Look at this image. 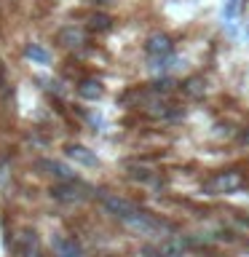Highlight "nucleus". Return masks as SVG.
<instances>
[{
	"instance_id": "16",
	"label": "nucleus",
	"mask_w": 249,
	"mask_h": 257,
	"mask_svg": "<svg viewBox=\"0 0 249 257\" xmlns=\"http://www.w3.org/2000/svg\"><path fill=\"white\" fill-rule=\"evenodd\" d=\"M244 142L249 145V128H246V132H244Z\"/></svg>"
},
{
	"instance_id": "4",
	"label": "nucleus",
	"mask_w": 249,
	"mask_h": 257,
	"mask_svg": "<svg viewBox=\"0 0 249 257\" xmlns=\"http://www.w3.org/2000/svg\"><path fill=\"white\" fill-rule=\"evenodd\" d=\"M86 185H80L78 180H70V182H56L51 188V198L56 201H64V204H78V201H83L88 193Z\"/></svg>"
},
{
	"instance_id": "5",
	"label": "nucleus",
	"mask_w": 249,
	"mask_h": 257,
	"mask_svg": "<svg viewBox=\"0 0 249 257\" xmlns=\"http://www.w3.org/2000/svg\"><path fill=\"white\" fill-rule=\"evenodd\" d=\"M64 156L72 158V161H75V164H80V166H88V169L99 166V158H96V153L88 150L86 145H67V148H64Z\"/></svg>"
},
{
	"instance_id": "3",
	"label": "nucleus",
	"mask_w": 249,
	"mask_h": 257,
	"mask_svg": "<svg viewBox=\"0 0 249 257\" xmlns=\"http://www.w3.org/2000/svg\"><path fill=\"white\" fill-rule=\"evenodd\" d=\"M145 54H148V59L156 64L164 67L166 62L174 59V38L169 35V32H153V35L145 40Z\"/></svg>"
},
{
	"instance_id": "13",
	"label": "nucleus",
	"mask_w": 249,
	"mask_h": 257,
	"mask_svg": "<svg viewBox=\"0 0 249 257\" xmlns=\"http://www.w3.org/2000/svg\"><path fill=\"white\" fill-rule=\"evenodd\" d=\"M238 6H241V0H225L222 14H225V19H228V22H233L238 16Z\"/></svg>"
},
{
	"instance_id": "14",
	"label": "nucleus",
	"mask_w": 249,
	"mask_h": 257,
	"mask_svg": "<svg viewBox=\"0 0 249 257\" xmlns=\"http://www.w3.org/2000/svg\"><path fill=\"white\" fill-rule=\"evenodd\" d=\"M142 257H164V252H158L153 246H142Z\"/></svg>"
},
{
	"instance_id": "7",
	"label": "nucleus",
	"mask_w": 249,
	"mask_h": 257,
	"mask_svg": "<svg viewBox=\"0 0 249 257\" xmlns=\"http://www.w3.org/2000/svg\"><path fill=\"white\" fill-rule=\"evenodd\" d=\"M56 40H59V46H64V48H80V46L86 43V30H83V27H75V24H70V27L59 30Z\"/></svg>"
},
{
	"instance_id": "9",
	"label": "nucleus",
	"mask_w": 249,
	"mask_h": 257,
	"mask_svg": "<svg viewBox=\"0 0 249 257\" xmlns=\"http://www.w3.org/2000/svg\"><path fill=\"white\" fill-rule=\"evenodd\" d=\"M54 257H83V249H80L72 238H54Z\"/></svg>"
},
{
	"instance_id": "8",
	"label": "nucleus",
	"mask_w": 249,
	"mask_h": 257,
	"mask_svg": "<svg viewBox=\"0 0 249 257\" xmlns=\"http://www.w3.org/2000/svg\"><path fill=\"white\" fill-rule=\"evenodd\" d=\"M102 94H104V86H102V80H96V78H83L78 83V96L86 102L102 99Z\"/></svg>"
},
{
	"instance_id": "10",
	"label": "nucleus",
	"mask_w": 249,
	"mask_h": 257,
	"mask_svg": "<svg viewBox=\"0 0 249 257\" xmlns=\"http://www.w3.org/2000/svg\"><path fill=\"white\" fill-rule=\"evenodd\" d=\"M24 59H30V62H35V64H51V51L48 48H43L40 43H30V46H24Z\"/></svg>"
},
{
	"instance_id": "15",
	"label": "nucleus",
	"mask_w": 249,
	"mask_h": 257,
	"mask_svg": "<svg viewBox=\"0 0 249 257\" xmlns=\"http://www.w3.org/2000/svg\"><path fill=\"white\" fill-rule=\"evenodd\" d=\"M86 3H91V6H96V8H107V6L115 3V0H86Z\"/></svg>"
},
{
	"instance_id": "11",
	"label": "nucleus",
	"mask_w": 249,
	"mask_h": 257,
	"mask_svg": "<svg viewBox=\"0 0 249 257\" xmlns=\"http://www.w3.org/2000/svg\"><path fill=\"white\" fill-rule=\"evenodd\" d=\"M182 91L190 96V99H201V96L206 94V80L204 75H190L182 80Z\"/></svg>"
},
{
	"instance_id": "2",
	"label": "nucleus",
	"mask_w": 249,
	"mask_h": 257,
	"mask_svg": "<svg viewBox=\"0 0 249 257\" xmlns=\"http://www.w3.org/2000/svg\"><path fill=\"white\" fill-rule=\"evenodd\" d=\"M246 177L241 169H222V172H214L209 180L204 182V190L206 196H230V193H238L244 188Z\"/></svg>"
},
{
	"instance_id": "12",
	"label": "nucleus",
	"mask_w": 249,
	"mask_h": 257,
	"mask_svg": "<svg viewBox=\"0 0 249 257\" xmlns=\"http://www.w3.org/2000/svg\"><path fill=\"white\" fill-rule=\"evenodd\" d=\"M112 16L110 14H102V11H96V14H91L86 19V30H91V32H110L112 30Z\"/></svg>"
},
{
	"instance_id": "1",
	"label": "nucleus",
	"mask_w": 249,
	"mask_h": 257,
	"mask_svg": "<svg viewBox=\"0 0 249 257\" xmlns=\"http://www.w3.org/2000/svg\"><path fill=\"white\" fill-rule=\"evenodd\" d=\"M99 201H102V206L107 209V214L118 217V220L126 222L132 230H140V233L158 230V222L153 220L148 212H142V209L137 206L134 201L120 198V196H115V193H99Z\"/></svg>"
},
{
	"instance_id": "6",
	"label": "nucleus",
	"mask_w": 249,
	"mask_h": 257,
	"mask_svg": "<svg viewBox=\"0 0 249 257\" xmlns=\"http://www.w3.org/2000/svg\"><path fill=\"white\" fill-rule=\"evenodd\" d=\"M38 169H43V172L48 174H54L59 182H70V180H78L75 172H72L70 166H64L62 161H51V158H43V161H38Z\"/></svg>"
}]
</instances>
